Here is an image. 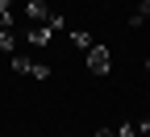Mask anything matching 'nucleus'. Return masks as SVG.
<instances>
[{"label":"nucleus","mask_w":150,"mask_h":137,"mask_svg":"<svg viewBox=\"0 0 150 137\" xmlns=\"http://www.w3.org/2000/svg\"><path fill=\"white\" fill-rule=\"evenodd\" d=\"M25 17L33 25H50V29H63L67 21H63V13H54V8H46L42 0H25Z\"/></svg>","instance_id":"1"},{"label":"nucleus","mask_w":150,"mask_h":137,"mask_svg":"<svg viewBox=\"0 0 150 137\" xmlns=\"http://www.w3.org/2000/svg\"><path fill=\"white\" fill-rule=\"evenodd\" d=\"M88 71H92V75H108V71H112V54H108L104 42H92V46H88Z\"/></svg>","instance_id":"2"},{"label":"nucleus","mask_w":150,"mask_h":137,"mask_svg":"<svg viewBox=\"0 0 150 137\" xmlns=\"http://www.w3.org/2000/svg\"><path fill=\"white\" fill-rule=\"evenodd\" d=\"M25 37H29V46H50L54 29H50V25H29V33H25Z\"/></svg>","instance_id":"3"},{"label":"nucleus","mask_w":150,"mask_h":137,"mask_svg":"<svg viewBox=\"0 0 150 137\" xmlns=\"http://www.w3.org/2000/svg\"><path fill=\"white\" fill-rule=\"evenodd\" d=\"M8 67H13L17 75H33V58H25V54H8Z\"/></svg>","instance_id":"4"},{"label":"nucleus","mask_w":150,"mask_h":137,"mask_svg":"<svg viewBox=\"0 0 150 137\" xmlns=\"http://www.w3.org/2000/svg\"><path fill=\"white\" fill-rule=\"evenodd\" d=\"M146 17H150V0H142V4H138V13H134V17H129V25H142V21H146Z\"/></svg>","instance_id":"5"},{"label":"nucleus","mask_w":150,"mask_h":137,"mask_svg":"<svg viewBox=\"0 0 150 137\" xmlns=\"http://www.w3.org/2000/svg\"><path fill=\"white\" fill-rule=\"evenodd\" d=\"M71 42L79 46V50H88V46H92V33H83V29H75V33H71Z\"/></svg>","instance_id":"6"},{"label":"nucleus","mask_w":150,"mask_h":137,"mask_svg":"<svg viewBox=\"0 0 150 137\" xmlns=\"http://www.w3.org/2000/svg\"><path fill=\"white\" fill-rule=\"evenodd\" d=\"M96 137H117V129H100V133H96Z\"/></svg>","instance_id":"7"},{"label":"nucleus","mask_w":150,"mask_h":137,"mask_svg":"<svg viewBox=\"0 0 150 137\" xmlns=\"http://www.w3.org/2000/svg\"><path fill=\"white\" fill-rule=\"evenodd\" d=\"M138 133H150V116H146V121H142V125H138Z\"/></svg>","instance_id":"8"},{"label":"nucleus","mask_w":150,"mask_h":137,"mask_svg":"<svg viewBox=\"0 0 150 137\" xmlns=\"http://www.w3.org/2000/svg\"><path fill=\"white\" fill-rule=\"evenodd\" d=\"M146 75H150V58H146Z\"/></svg>","instance_id":"9"}]
</instances>
